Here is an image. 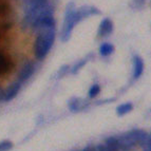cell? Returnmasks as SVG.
<instances>
[{
  "instance_id": "13",
  "label": "cell",
  "mask_w": 151,
  "mask_h": 151,
  "mask_svg": "<svg viewBox=\"0 0 151 151\" xmlns=\"http://www.w3.org/2000/svg\"><path fill=\"white\" fill-rule=\"evenodd\" d=\"M99 92H101V88H99V86H98V85H93V86L90 88V90H89V97L90 98L95 97Z\"/></svg>"
},
{
  "instance_id": "12",
  "label": "cell",
  "mask_w": 151,
  "mask_h": 151,
  "mask_svg": "<svg viewBox=\"0 0 151 151\" xmlns=\"http://www.w3.org/2000/svg\"><path fill=\"white\" fill-rule=\"evenodd\" d=\"M114 51V47L111 43H103L99 48V52H101V56H108L110 55Z\"/></svg>"
},
{
  "instance_id": "9",
  "label": "cell",
  "mask_w": 151,
  "mask_h": 151,
  "mask_svg": "<svg viewBox=\"0 0 151 151\" xmlns=\"http://www.w3.org/2000/svg\"><path fill=\"white\" fill-rule=\"evenodd\" d=\"M86 106H87V103L83 99H81V98H73L69 103V108L72 111H74V112L78 110H83Z\"/></svg>"
},
{
  "instance_id": "11",
  "label": "cell",
  "mask_w": 151,
  "mask_h": 151,
  "mask_svg": "<svg viewBox=\"0 0 151 151\" xmlns=\"http://www.w3.org/2000/svg\"><path fill=\"white\" fill-rule=\"evenodd\" d=\"M132 108H133V106H132V104L131 103H125V104H123V105H121V106L117 107V109H116V113H117L119 116L125 115L126 113L130 112V111L132 110Z\"/></svg>"
},
{
  "instance_id": "17",
  "label": "cell",
  "mask_w": 151,
  "mask_h": 151,
  "mask_svg": "<svg viewBox=\"0 0 151 151\" xmlns=\"http://www.w3.org/2000/svg\"><path fill=\"white\" fill-rule=\"evenodd\" d=\"M22 1H23V2H24V3H28L29 1H31V0H22Z\"/></svg>"
},
{
  "instance_id": "1",
  "label": "cell",
  "mask_w": 151,
  "mask_h": 151,
  "mask_svg": "<svg viewBox=\"0 0 151 151\" xmlns=\"http://www.w3.org/2000/svg\"><path fill=\"white\" fill-rule=\"evenodd\" d=\"M55 41V28L42 29L38 31L35 41V56L38 60L47 57Z\"/></svg>"
},
{
  "instance_id": "8",
  "label": "cell",
  "mask_w": 151,
  "mask_h": 151,
  "mask_svg": "<svg viewBox=\"0 0 151 151\" xmlns=\"http://www.w3.org/2000/svg\"><path fill=\"white\" fill-rule=\"evenodd\" d=\"M133 63H134V67H133V77L134 78H139V76L142 75L144 71V61L139 56H134V59H133Z\"/></svg>"
},
{
  "instance_id": "16",
  "label": "cell",
  "mask_w": 151,
  "mask_h": 151,
  "mask_svg": "<svg viewBox=\"0 0 151 151\" xmlns=\"http://www.w3.org/2000/svg\"><path fill=\"white\" fill-rule=\"evenodd\" d=\"M144 1H145V0H134V3H135L136 6L139 8V6H141V5H143Z\"/></svg>"
},
{
  "instance_id": "3",
  "label": "cell",
  "mask_w": 151,
  "mask_h": 151,
  "mask_svg": "<svg viewBox=\"0 0 151 151\" xmlns=\"http://www.w3.org/2000/svg\"><path fill=\"white\" fill-rule=\"evenodd\" d=\"M78 22H79V21H78L77 15H76L75 5H74L73 2L68 3L67 9H65V20H63V29H61V33H60L61 41L67 42V41L70 39L72 31H73L74 27H75Z\"/></svg>"
},
{
  "instance_id": "7",
  "label": "cell",
  "mask_w": 151,
  "mask_h": 151,
  "mask_svg": "<svg viewBox=\"0 0 151 151\" xmlns=\"http://www.w3.org/2000/svg\"><path fill=\"white\" fill-rule=\"evenodd\" d=\"M21 85H22V83H21L20 81H17V83H15L14 85H12V86L9 88V90L5 92L4 97H3V101H12V99H14V98L17 96L18 92L20 91Z\"/></svg>"
},
{
  "instance_id": "4",
  "label": "cell",
  "mask_w": 151,
  "mask_h": 151,
  "mask_svg": "<svg viewBox=\"0 0 151 151\" xmlns=\"http://www.w3.org/2000/svg\"><path fill=\"white\" fill-rule=\"evenodd\" d=\"M98 14H101V12L96 8L90 6V5H83V6H81L79 9H76V15H77L79 22L81 20H83L85 18H88L93 15H98Z\"/></svg>"
},
{
  "instance_id": "10",
  "label": "cell",
  "mask_w": 151,
  "mask_h": 151,
  "mask_svg": "<svg viewBox=\"0 0 151 151\" xmlns=\"http://www.w3.org/2000/svg\"><path fill=\"white\" fill-rule=\"evenodd\" d=\"M10 67V60L4 54L0 53V75L5 73Z\"/></svg>"
},
{
  "instance_id": "6",
  "label": "cell",
  "mask_w": 151,
  "mask_h": 151,
  "mask_svg": "<svg viewBox=\"0 0 151 151\" xmlns=\"http://www.w3.org/2000/svg\"><path fill=\"white\" fill-rule=\"evenodd\" d=\"M113 31V23L110 19L105 18L99 24V29H98V36H108L110 35Z\"/></svg>"
},
{
  "instance_id": "2",
  "label": "cell",
  "mask_w": 151,
  "mask_h": 151,
  "mask_svg": "<svg viewBox=\"0 0 151 151\" xmlns=\"http://www.w3.org/2000/svg\"><path fill=\"white\" fill-rule=\"evenodd\" d=\"M147 133L139 129H134L116 137L119 149L121 151H130L137 145H144L147 139Z\"/></svg>"
},
{
  "instance_id": "14",
  "label": "cell",
  "mask_w": 151,
  "mask_h": 151,
  "mask_svg": "<svg viewBox=\"0 0 151 151\" xmlns=\"http://www.w3.org/2000/svg\"><path fill=\"white\" fill-rule=\"evenodd\" d=\"M13 147V144L11 142H2V143H0V151H9L11 148Z\"/></svg>"
},
{
  "instance_id": "5",
  "label": "cell",
  "mask_w": 151,
  "mask_h": 151,
  "mask_svg": "<svg viewBox=\"0 0 151 151\" xmlns=\"http://www.w3.org/2000/svg\"><path fill=\"white\" fill-rule=\"evenodd\" d=\"M36 70V67L34 63H25L24 67L21 69L20 73H19V78H18V81H20L21 83H24L25 81H28L29 78L34 74Z\"/></svg>"
},
{
  "instance_id": "15",
  "label": "cell",
  "mask_w": 151,
  "mask_h": 151,
  "mask_svg": "<svg viewBox=\"0 0 151 151\" xmlns=\"http://www.w3.org/2000/svg\"><path fill=\"white\" fill-rule=\"evenodd\" d=\"M87 61H88V59H87V60H86V59H83V60H81V61H79L78 63H76V65L73 68V70H72V73H76L78 70H81V68L83 67V65H85V63H86Z\"/></svg>"
}]
</instances>
